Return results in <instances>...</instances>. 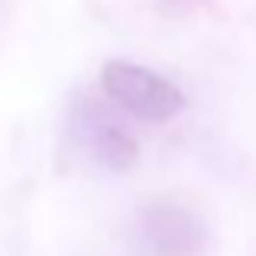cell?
<instances>
[{
	"label": "cell",
	"instance_id": "cell-1",
	"mask_svg": "<svg viewBox=\"0 0 256 256\" xmlns=\"http://www.w3.org/2000/svg\"><path fill=\"white\" fill-rule=\"evenodd\" d=\"M133 246L140 256H201L208 246V224L188 204L150 201L133 220Z\"/></svg>",
	"mask_w": 256,
	"mask_h": 256
},
{
	"label": "cell",
	"instance_id": "cell-2",
	"mask_svg": "<svg viewBox=\"0 0 256 256\" xmlns=\"http://www.w3.org/2000/svg\"><path fill=\"white\" fill-rule=\"evenodd\" d=\"M100 84L114 104L146 124H166L185 107V94L169 78L133 62H107L100 72Z\"/></svg>",
	"mask_w": 256,
	"mask_h": 256
},
{
	"label": "cell",
	"instance_id": "cell-3",
	"mask_svg": "<svg viewBox=\"0 0 256 256\" xmlns=\"http://www.w3.org/2000/svg\"><path fill=\"white\" fill-rule=\"evenodd\" d=\"M72 130L78 146L107 172H126L136 166L140 146L126 133V126L107 110L104 104L91 98H82L72 110Z\"/></svg>",
	"mask_w": 256,
	"mask_h": 256
}]
</instances>
